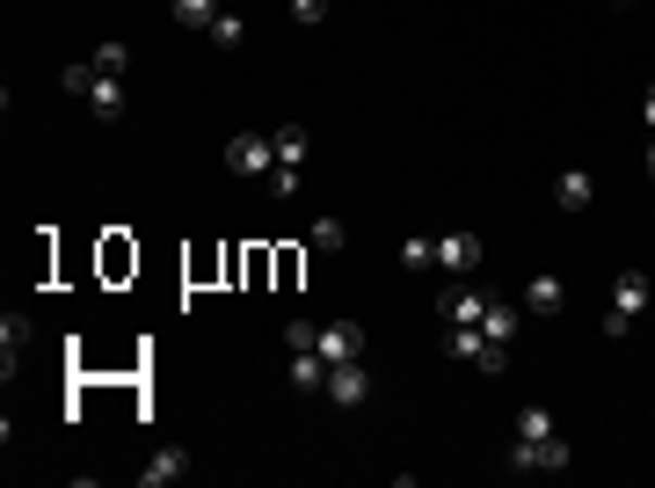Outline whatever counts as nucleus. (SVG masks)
<instances>
[{
    "label": "nucleus",
    "mask_w": 655,
    "mask_h": 488,
    "mask_svg": "<svg viewBox=\"0 0 655 488\" xmlns=\"http://www.w3.org/2000/svg\"><path fill=\"white\" fill-rule=\"evenodd\" d=\"M364 393H371V372H364V358H357V365H328V401H336V409H357Z\"/></svg>",
    "instance_id": "nucleus-8"
},
{
    "label": "nucleus",
    "mask_w": 655,
    "mask_h": 488,
    "mask_svg": "<svg viewBox=\"0 0 655 488\" xmlns=\"http://www.w3.org/2000/svg\"><path fill=\"white\" fill-rule=\"evenodd\" d=\"M437 270H452V277L481 270V234H437Z\"/></svg>",
    "instance_id": "nucleus-7"
},
{
    "label": "nucleus",
    "mask_w": 655,
    "mask_h": 488,
    "mask_svg": "<svg viewBox=\"0 0 655 488\" xmlns=\"http://www.w3.org/2000/svg\"><path fill=\"white\" fill-rule=\"evenodd\" d=\"M641 117H648V132H655V80H648V96H641Z\"/></svg>",
    "instance_id": "nucleus-25"
},
{
    "label": "nucleus",
    "mask_w": 655,
    "mask_h": 488,
    "mask_svg": "<svg viewBox=\"0 0 655 488\" xmlns=\"http://www.w3.org/2000/svg\"><path fill=\"white\" fill-rule=\"evenodd\" d=\"M182 474H190V452H153V460L139 466V488H168V481H182Z\"/></svg>",
    "instance_id": "nucleus-10"
},
{
    "label": "nucleus",
    "mask_w": 655,
    "mask_h": 488,
    "mask_svg": "<svg viewBox=\"0 0 655 488\" xmlns=\"http://www.w3.org/2000/svg\"><path fill=\"white\" fill-rule=\"evenodd\" d=\"M291 387L299 393H328V358H320V350H291Z\"/></svg>",
    "instance_id": "nucleus-12"
},
{
    "label": "nucleus",
    "mask_w": 655,
    "mask_h": 488,
    "mask_svg": "<svg viewBox=\"0 0 655 488\" xmlns=\"http://www.w3.org/2000/svg\"><path fill=\"white\" fill-rule=\"evenodd\" d=\"M546 438H560L554 415H546V409H517V438H509V445H546Z\"/></svg>",
    "instance_id": "nucleus-14"
},
{
    "label": "nucleus",
    "mask_w": 655,
    "mask_h": 488,
    "mask_svg": "<svg viewBox=\"0 0 655 488\" xmlns=\"http://www.w3.org/2000/svg\"><path fill=\"white\" fill-rule=\"evenodd\" d=\"M291 8V23L299 29H314V23H328V8H336V0H285Z\"/></svg>",
    "instance_id": "nucleus-21"
},
{
    "label": "nucleus",
    "mask_w": 655,
    "mask_h": 488,
    "mask_svg": "<svg viewBox=\"0 0 655 488\" xmlns=\"http://www.w3.org/2000/svg\"><path fill=\"white\" fill-rule=\"evenodd\" d=\"M590 197H597L590 168H560L554 175V204H560V212H590Z\"/></svg>",
    "instance_id": "nucleus-9"
},
{
    "label": "nucleus",
    "mask_w": 655,
    "mask_h": 488,
    "mask_svg": "<svg viewBox=\"0 0 655 488\" xmlns=\"http://www.w3.org/2000/svg\"><path fill=\"white\" fill-rule=\"evenodd\" d=\"M96 117H124V80H96Z\"/></svg>",
    "instance_id": "nucleus-20"
},
{
    "label": "nucleus",
    "mask_w": 655,
    "mask_h": 488,
    "mask_svg": "<svg viewBox=\"0 0 655 488\" xmlns=\"http://www.w3.org/2000/svg\"><path fill=\"white\" fill-rule=\"evenodd\" d=\"M226 168H234V175H269V168H277V139H269V132H241V139H226Z\"/></svg>",
    "instance_id": "nucleus-3"
},
{
    "label": "nucleus",
    "mask_w": 655,
    "mask_h": 488,
    "mask_svg": "<svg viewBox=\"0 0 655 488\" xmlns=\"http://www.w3.org/2000/svg\"><path fill=\"white\" fill-rule=\"evenodd\" d=\"M124 66H131V51H124L117 37H110V45H96V74L102 80H124Z\"/></svg>",
    "instance_id": "nucleus-18"
},
{
    "label": "nucleus",
    "mask_w": 655,
    "mask_h": 488,
    "mask_svg": "<svg viewBox=\"0 0 655 488\" xmlns=\"http://www.w3.org/2000/svg\"><path fill=\"white\" fill-rule=\"evenodd\" d=\"M168 15L182 29H212L218 23V0H168Z\"/></svg>",
    "instance_id": "nucleus-15"
},
{
    "label": "nucleus",
    "mask_w": 655,
    "mask_h": 488,
    "mask_svg": "<svg viewBox=\"0 0 655 488\" xmlns=\"http://www.w3.org/2000/svg\"><path fill=\"white\" fill-rule=\"evenodd\" d=\"M481 314H488V292H474V285L437 299V321H444V328H481Z\"/></svg>",
    "instance_id": "nucleus-6"
},
{
    "label": "nucleus",
    "mask_w": 655,
    "mask_h": 488,
    "mask_svg": "<svg viewBox=\"0 0 655 488\" xmlns=\"http://www.w3.org/2000/svg\"><path fill=\"white\" fill-rule=\"evenodd\" d=\"M285 342H291V350H314V342H320V321H291Z\"/></svg>",
    "instance_id": "nucleus-24"
},
{
    "label": "nucleus",
    "mask_w": 655,
    "mask_h": 488,
    "mask_svg": "<svg viewBox=\"0 0 655 488\" xmlns=\"http://www.w3.org/2000/svg\"><path fill=\"white\" fill-rule=\"evenodd\" d=\"M560 306H568V285H560V277H546V270H539L532 285H525V314H560Z\"/></svg>",
    "instance_id": "nucleus-13"
},
{
    "label": "nucleus",
    "mask_w": 655,
    "mask_h": 488,
    "mask_svg": "<svg viewBox=\"0 0 655 488\" xmlns=\"http://www.w3.org/2000/svg\"><path fill=\"white\" fill-rule=\"evenodd\" d=\"M328 365H357L364 358V336H357V321H320V342H314Z\"/></svg>",
    "instance_id": "nucleus-5"
},
{
    "label": "nucleus",
    "mask_w": 655,
    "mask_h": 488,
    "mask_svg": "<svg viewBox=\"0 0 655 488\" xmlns=\"http://www.w3.org/2000/svg\"><path fill=\"white\" fill-rule=\"evenodd\" d=\"M314 248H320V255H336V248H350V226H342L336 212H328V220H314Z\"/></svg>",
    "instance_id": "nucleus-19"
},
{
    "label": "nucleus",
    "mask_w": 655,
    "mask_h": 488,
    "mask_svg": "<svg viewBox=\"0 0 655 488\" xmlns=\"http://www.w3.org/2000/svg\"><path fill=\"white\" fill-rule=\"evenodd\" d=\"M241 37H248V23H241V15H226V8H218V23H212V45H226V51H234Z\"/></svg>",
    "instance_id": "nucleus-22"
},
{
    "label": "nucleus",
    "mask_w": 655,
    "mask_h": 488,
    "mask_svg": "<svg viewBox=\"0 0 655 488\" xmlns=\"http://www.w3.org/2000/svg\"><path fill=\"white\" fill-rule=\"evenodd\" d=\"M401 263L408 270H437V241H401Z\"/></svg>",
    "instance_id": "nucleus-23"
},
{
    "label": "nucleus",
    "mask_w": 655,
    "mask_h": 488,
    "mask_svg": "<svg viewBox=\"0 0 655 488\" xmlns=\"http://www.w3.org/2000/svg\"><path fill=\"white\" fill-rule=\"evenodd\" d=\"M96 59H73V66H66V74H59V88H66V96H96Z\"/></svg>",
    "instance_id": "nucleus-17"
},
{
    "label": "nucleus",
    "mask_w": 655,
    "mask_h": 488,
    "mask_svg": "<svg viewBox=\"0 0 655 488\" xmlns=\"http://www.w3.org/2000/svg\"><path fill=\"white\" fill-rule=\"evenodd\" d=\"M517 321H525V306H517V299H495V292H488L481 336H495V342H517Z\"/></svg>",
    "instance_id": "nucleus-11"
},
{
    "label": "nucleus",
    "mask_w": 655,
    "mask_h": 488,
    "mask_svg": "<svg viewBox=\"0 0 655 488\" xmlns=\"http://www.w3.org/2000/svg\"><path fill=\"white\" fill-rule=\"evenodd\" d=\"M648 299H655L648 277H641V270H619V285H612V306H605V336L619 342L633 321H641V306H648Z\"/></svg>",
    "instance_id": "nucleus-1"
},
{
    "label": "nucleus",
    "mask_w": 655,
    "mask_h": 488,
    "mask_svg": "<svg viewBox=\"0 0 655 488\" xmlns=\"http://www.w3.org/2000/svg\"><path fill=\"white\" fill-rule=\"evenodd\" d=\"M568 460H576V452H568V438H546V445H509V466H517V474H560Z\"/></svg>",
    "instance_id": "nucleus-4"
},
{
    "label": "nucleus",
    "mask_w": 655,
    "mask_h": 488,
    "mask_svg": "<svg viewBox=\"0 0 655 488\" xmlns=\"http://www.w3.org/2000/svg\"><path fill=\"white\" fill-rule=\"evenodd\" d=\"M0 350H8L0 365L15 372V358H23V350H29V321H23V314H8V321H0Z\"/></svg>",
    "instance_id": "nucleus-16"
},
{
    "label": "nucleus",
    "mask_w": 655,
    "mask_h": 488,
    "mask_svg": "<svg viewBox=\"0 0 655 488\" xmlns=\"http://www.w3.org/2000/svg\"><path fill=\"white\" fill-rule=\"evenodd\" d=\"M648 175H655V132H648Z\"/></svg>",
    "instance_id": "nucleus-26"
},
{
    "label": "nucleus",
    "mask_w": 655,
    "mask_h": 488,
    "mask_svg": "<svg viewBox=\"0 0 655 488\" xmlns=\"http://www.w3.org/2000/svg\"><path fill=\"white\" fill-rule=\"evenodd\" d=\"M269 139H277V168H269V190L291 197V190H299V168H306V124H277Z\"/></svg>",
    "instance_id": "nucleus-2"
}]
</instances>
